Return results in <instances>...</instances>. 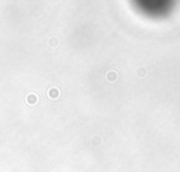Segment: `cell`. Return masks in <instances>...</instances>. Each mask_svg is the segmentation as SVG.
Instances as JSON below:
<instances>
[{"instance_id":"6da1fadb","label":"cell","mask_w":180,"mask_h":172,"mask_svg":"<svg viewBox=\"0 0 180 172\" xmlns=\"http://www.w3.org/2000/svg\"><path fill=\"white\" fill-rule=\"evenodd\" d=\"M117 78H118V76H117L115 71H110V72L107 73V79H108V82H115Z\"/></svg>"},{"instance_id":"7a4b0ae2","label":"cell","mask_w":180,"mask_h":172,"mask_svg":"<svg viewBox=\"0 0 180 172\" xmlns=\"http://www.w3.org/2000/svg\"><path fill=\"white\" fill-rule=\"evenodd\" d=\"M59 96V92H58L57 89H53V90H51V97L52 99H57V97Z\"/></svg>"}]
</instances>
